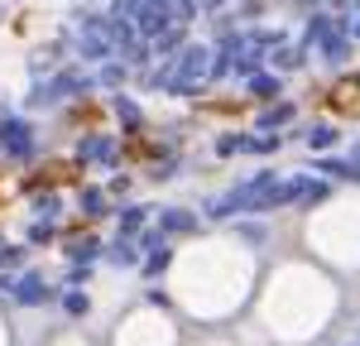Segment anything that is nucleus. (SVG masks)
Instances as JSON below:
<instances>
[{
    "mask_svg": "<svg viewBox=\"0 0 360 346\" xmlns=\"http://www.w3.org/2000/svg\"><path fill=\"white\" fill-rule=\"evenodd\" d=\"M212 77V49H202V44H188L183 53H173V63H168L164 72L154 77V82H164L173 96H193L197 86Z\"/></svg>",
    "mask_w": 360,
    "mask_h": 346,
    "instance_id": "f257e3e1",
    "label": "nucleus"
},
{
    "mask_svg": "<svg viewBox=\"0 0 360 346\" xmlns=\"http://www.w3.org/2000/svg\"><path fill=\"white\" fill-rule=\"evenodd\" d=\"M278 183V173H255V178H245V183H236L231 193H221L217 202H207V217H240V212H259V202H264V193Z\"/></svg>",
    "mask_w": 360,
    "mask_h": 346,
    "instance_id": "f03ea898",
    "label": "nucleus"
},
{
    "mask_svg": "<svg viewBox=\"0 0 360 346\" xmlns=\"http://www.w3.org/2000/svg\"><path fill=\"white\" fill-rule=\"evenodd\" d=\"M0 149H5L10 159H29V154H34V125L20 120V115H5V120H0Z\"/></svg>",
    "mask_w": 360,
    "mask_h": 346,
    "instance_id": "7ed1b4c3",
    "label": "nucleus"
},
{
    "mask_svg": "<svg viewBox=\"0 0 360 346\" xmlns=\"http://www.w3.org/2000/svg\"><path fill=\"white\" fill-rule=\"evenodd\" d=\"M77 49H82V58H115V49H111V39H106V29H101V20H86L82 25V34H77Z\"/></svg>",
    "mask_w": 360,
    "mask_h": 346,
    "instance_id": "20e7f679",
    "label": "nucleus"
},
{
    "mask_svg": "<svg viewBox=\"0 0 360 346\" xmlns=\"http://www.w3.org/2000/svg\"><path fill=\"white\" fill-rule=\"evenodd\" d=\"M15 303H49V284H44V274H34V269H25L20 279H15Z\"/></svg>",
    "mask_w": 360,
    "mask_h": 346,
    "instance_id": "39448f33",
    "label": "nucleus"
},
{
    "mask_svg": "<svg viewBox=\"0 0 360 346\" xmlns=\"http://www.w3.org/2000/svg\"><path fill=\"white\" fill-rule=\"evenodd\" d=\"M77 154H82V159H101V164H115V159H120V144H115L111 135H86V140L77 144Z\"/></svg>",
    "mask_w": 360,
    "mask_h": 346,
    "instance_id": "423d86ee",
    "label": "nucleus"
},
{
    "mask_svg": "<svg viewBox=\"0 0 360 346\" xmlns=\"http://www.w3.org/2000/svg\"><path fill=\"white\" fill-rule=\"evenodd\" d=\"M106 260H111L115 269H130V264H144V260H139V245L130 241V236H120V241H111V245H106Z\"/></svg>",
    "mask_w": 360,
    "mask_h": 346,
    "instance_id": "0eeeda50",
    "label": "nucleus"
},
{
    "mask_svg": "<svg viewBox=\"0 0 360 346\" xmlns=\"http://www.w3.org/2000/svg\"><path fill=\"white\" fill-rule=\"evenodd\" d=\"M96 255H106V245H101V241H91V236L68 241V260H72V264H91Z\"/></svg>",
    "mask_w": 360,
    "mask_h": 346,
    "instance_id": "6e6552de",
    "label": "nucleus"
},
{
    "mask_svg": "<svg viewBox=\"0 0 360 346\" xmlns=\"http://www.w3.org/2000/svg\"><path fill=\"white\" fill-rule=\"evenodd\" d=\"M159 226H164V231H183V236H188V231H197V217H193V212H183V207H164Z\"/></svg>",
    "mask_w": 360,
    "mask_h": 346,
    "instance_id": "1a4fd4ad",
    "label": "nucleus"
},
{
    "mask_svg": "<svg viewBox=\"0 0 360 346\" xmlns=\"http://www.w3.org/2000/svg\"><path fill=\"white\" fill-rule=\"evenodd\" d=\"M274 68H278V72L303 68V44H298V49H293V44H278V49H274Z\"/></svg>",
    "mask_w": 360,
    "mask_h": 346,
    "instance_id": "9d476101",
    "label": "nucleus"
},
{
    "mask_svg": "<svg viewBox=\"0 0 360 346\" xmlns=\"http://www.w3.org/2000/svg\"><path fill=\"white\" fill-rule=\"evenodd\" d=\"M250 96H255V101L278 96V77H274V72H255V77H250Z\"/></svg>",
    "mask_w": 360,
    "mask_h": 346,
    "instance_id": "9b49d317",
    "label": "nucleus"
},
{
    "mask_svg": "<svg viewBox=\"0 0 360 346\" xmlns=\"http://www.w3.org/2000/svg\"><path fill=\"white\" fill-rule=\"evenodd\" d=\"M288 120H293V101H278V106H269V111L259 115V130H278Z\"/></svg>",
    "mask_w": 360,
    "mask_h": 346,
    "instance_id": "f8f14e48",
    "label": "nucleus"
},
{
    "mask_svg": "<svg viewBox=\"0 0 360 346\" xmlns=\"http://www.w3.org/2000/svg\"><path fill=\"white\" fill-rule=\"evenodd\" d=\"M317 202H327V183L303 178V183H298V207H317Z\"/></svg>",
    "mask_w": 360,
    "mask_h": 346,
    "instance_id": "ddd939ff",
    "label": "nucleus"
},
{
    "mask_svg": "<svg viewBox=\"0 0 360 346\" xmlns=\"http://www.w3.org/2000/svg\"><path fill=\"white\" fill-rule=\"evenodd\" d=\"M317 173H327V178H346V183H356V178H360V169H356V164H346V159H322Z\"/></svg>",
    "mask_w": 360,
    "mask_h": 346,
    "instance_id": "4468645a",
    "label": "nucleus"
},
{
    "mask_svg": "<svg viewBox=\"0 0 360 346\" xmlns=\"http://www.w3.org/2000/svg\"><path fill=\"white\" fill-rule=\"evenodd\" d=\"M336 140H341V130H336V125H327V120L307 130V144H312V149H332Z\"/></svg>",
    "mask_w": 360,
    "mask_h": 346,
    "instance_id": "2eb2a0df",
    "label": "nucleus"
},
{
    "mask_svg": "<svg viewBox=\"0 0 360 346\" xmlns=\"http://www.w3.org/2000/svg\"><path fill=\"white\" fill-rule=\"evenodd\" d=\"M278 135H269V130H264V135H245V154H274L278 149Z\"/></svg>",
    "mask_w": 360,
    "mask_h": 346,
    "instance_id": "dca6fc26",
    "label": "nucleus"
},
{
    "mask_svg": "<svg viewBox=\"0 0 360 346\" xmlns=\"http://www.w3.org/2000/svg\"><path fill=\"white\" fill-rule=\"evenodd\" d=\"M144 231V207H125L120 212V236H139Z\"/></svg>",
    "mask_w": 360,
    "mask_h": 346,
    "instance_id": "f3484780",
    "label": "nucleus"
},
{
    "mask_svg": "<svg viewBox=\"0 0 360 346\" xmlns=\"http://www.w3.org/2000/svg\"><path fill=\"white\" fill-rule=\"evenodd\" d=\"M115 115H120L125 130H135V125H139V106L130 101V96H115Z\"/></svg>",
    "mask_w": 360,
    "mask_h": 346,
    "instance_id": "a211bd4d",
    "label": "nucleus"
},
{
    "mask_svg": "<svg viewBox=\"0 0 360 346\" xmlns=\"http://www.w3.org/2000/svg\"><path fill=\"white\" fill-rule=\"evenodd\" d=\"M168 260H173V250L168 245H159V250H149V260H144V274H164Z\"/></svg>",
    "mask_w": 360,
    "mask_h": 346,
    "instance_id": "6ab92c4d",
    "label": "nucleus"
},
{
    "mask_svg": "<svg viewBox=\"0 0 360 346\" xmlns=\"http://www.w3.org/2000/svg\"><path fill=\"white\" fill-rule=\"evenodd\" d=\"M101 207H106V198H101V188H86V193H82V212H86V217H106Z\"/></svg>",
    "mask_w": 360,
    "mask_h": 346,
    "instance_id": "aec40b11",
    "label": "nucleus"
},
{
    "mask_svg": "<svg viewBox=\"0 0 360 346\" xmlns=\"http://www.w3.org/2000/svg\"><path fill=\"white\" fill-rule=\"evenodd\" d=\"M217 154H221V159H231V154H245V135H221V140H217Z\"/></svg>",
    "mask_w": 360,
    "mask_h": 346,
    "instance_id": "412c9836",
    "label": "nucleus"
},
{
    "mask_svg": "<svg viewBox=\"0 0 360 346\" xmlns=\"http://www.w3.org/2000/svg\"><path fill=\"white\" fill-rule=\"evenodd\" d=\"M154 49H164V53H183L188 44H183V34H178V25H173V29L164 34V39H154Z\"/></svg>",
    "mask_w": 360,
    "mask_h": 346,
    "instance_id": "4be33fe9",
    "label": "nucleus"
},
{
    "mask_svg": "<svg viewBox=\"0 0 360 346\" xmlns=\"http://www.w3.org/2000/svg\"><path fill=\"white\" fill-rule=\"evenodd\" d=\"M34 212H39V222H53V217H58V198H39V202H34Z\"/></svg>",
    "mask_w": 360,
    "mask_h": 346,
    "instance_id": "5701e85b",
    "label": "nucleus"
},
{
    "mask_svg": "<svg viewBox=\"0 0 360 346\" xmlns=\"http://www.w3.org/2000/svg\"><path fill=\"white\" fill-rule=\"evenodd\" d=\"M63 308H68V313H77V317H82V313H86V293H63Z\"/></svg>",
    "mask_w": 360,
    "mask_h": 346,
    "instance_id": "b1692460",
    "label": "nucleus"
},
{
    "mask_svg": "<svg viewBox=\"0 0 360 346\" xmlns=\"http://www.w3.org/2000/svg\"><path fill=\"white\" fill-rule=\"evenodd\" d=\"M120 77H125V68H120V63H106V68H101V86H115Z\"/></svg>",
    "mask_w": 360,
    "mask_h": 346,
    "instance_id": "393cba45",
    "label": "nucleus"
},
{
    "mask_svg": "<svg viewBox=\"0 0 360 346\" xmlns=\"http://www.w3.org/2000/svg\"><path fill=\"white\" fill-rule=\"evenodd\" d=\"M49 236H53V226H49V222H34V226H29V241H34V245H44Z\"/></svg>",
    "mask_w": 360,
    "mask_h": 346,
    "instance_id": "a878e982",
    "label": "nucleus"
},
{
    "mask_svg": "<svg viewBox=\"0 0 360 346\" xmlns=\"http://www.w3.org/2000/svg\"><path fill=\"white\" fill-rule=\"evenodd\" d=\"M159 245H164L159 231H139V250H159Z\"/></svg>",
    "mask_w": 360,
    "mask_h": 346,
    "instance_id": "bb28decb",
    "label": "nucleus"
},
{
    "mask_svg": "<svg viewBox=\"0 0 360 346\" xmlns=\"http://www.w3.org/2000/svg\"><path fill=\"white\" fill-rule=\"evenodd\" d=\"M351 164H356V169H360V144H356V154H351Z\"/></svg>",
    "mask_w": 360,
    "mask_h": 346,
    "instance_id": "cd10ccee",
    "label": "nucleus"
},
{
    "mask_svg": "<svg viewBox=\"0 0 360 346\" xmlns=\"http://www.w3.org/2000/svg\"><path fill=\"white\" fill-rule=\"evenodd\" d=\"M351 34H356V39H360V15H356V25H351Z\"/></svg>",
    "mask_w": 360,
    "mask_h": 346,
    "instance_id": "c85d7f7f",
    "label": "nucleus"
},
{
    "mask_svg": "<svg viewBox=\"0 0 360 346\" xmlns=\"http://www.w3.org/2000/svg\"><path fill=\"white\" fill-rule=\"evenodd\" d=\"M164 5H168V0H164Z\"/></svg>",
    "mask_w": 360,
    "mask_h": 346,
    "instance_id": "c756f323",
    "label": "nucleus"
}]
</instances>
